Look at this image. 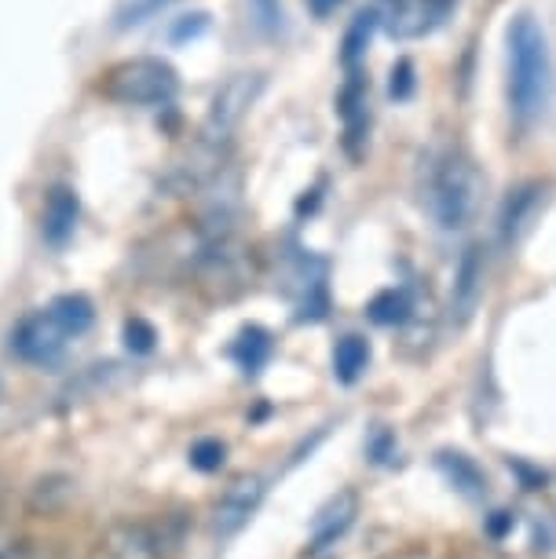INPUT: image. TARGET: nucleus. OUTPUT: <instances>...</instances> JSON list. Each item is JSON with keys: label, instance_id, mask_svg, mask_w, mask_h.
<instances>
[{"label": "nucleus", "instance_id": "obj_1", "mask_svg": "<svg viewBox=\"0 0 556 559\" xmlns=\"http://www.w3.org/2000/svg\"><path fill=\"white\" fill-rule=\"evenodd\" d=\"M509 48V107L520 124L534 121L553 92V59L549 40L534 15H517L506 29Z\"/></svg>", "mask_w": 556, "mask_h": 559}, {"label": "nucleus", "instance_id": "obj_8", "mask_svg": "<svg viewBox=\"0 0 556 559\" xmlns=\"http://www.w3.org/2000/svg\"><path fill=\"white\" fill-rule=\"evenodd\" d=\"M484 278H487V257L480 241H469L458 257L454 286H450V314L458 325H465L476 314L480 300H484Z\"/></svg>", "mask_w": 556, "mask_h": 559}, {"label": "nucleus", "instance_id": "obj_22", "mask_svg": "<svg viewBox=\"0 0 556 559\" xmlns=\"http://www.w3.org/2000/svg\"><path fill=\"white\" fill-rule=\"evenodd\" d=\"M417 88V78H414V62L411 59H400L392 67V73H388V96H392L395 103H406L414 96Z\"/></svg>", "mask_w": 556, "mask_h": 559}, {"label": "nucleus", "instance_id": "obj_17", "mask_svg": "<svg viewBox=\"0 0 556 559\" xmlns=\"http://www.w3.org/2000/svg\"><path fill=\"white\" fill-rule=\"evenodd\" d=\"M366 314H370L377 325H406L414 319V300H411V293H406L403 286L400 289H381L370 300Z\"/></svg>", "mask_w": 556, "mask_h": 559}, {"label": "nucleus", "instance_id": "obj_21", "mask_svg": "<svg viewBox=\"0 0 556 559\" xmlns=\"http://www.w3.org/2000/svg\"><path fill=\"white\" fill-rule=\"evenodd\" d=\"M173 0H129V4L118 12V26L121 29H129V26H140L146 23V19H154L157 12H165Z\"/></svg>", "mask_w": 556, "mask_h": 559}, {"label": "nucleus", "instance_id": "obj_14", "mask_svg": "<svg viewBox=\"0 0 556 559\" xmlns=\"http://www.w3.org/2000/svg\"><path fill=\"white\" fill-rule=\"evenodd\" d=\"M370 366V341L359 333H344L338 344H333V377L341 384H355Z\"/></svg>", "mask_w": 556, "mask_h": 559}, {"label": "nucleus", "instance_id": "obj_12", "mask_svg": "<svg viewBox=\"0 0 556 559\" xmlns=\"http://www.w3.org/2000/svg\"><path fill=\"white\" fill-rule=\"evenodd\" d=\"M78 216H81V202L70 187H51L45 213H40V235H45L48 246H67L78 230Z\"/></svg>", "mask_w": 556, "mask_h": 559}, {"label": "nucleus", "instance_id": "obj_31", "mask_svg": "<svg viewBox=\"0 0 556 559\" xmlns=\"http://www.w3.org/2000/svg\"><path fill=\"white\" fill-rule=\"evenodd\" d=\"M484 559H498V556H484Z\"/></svg>", "mask_w": 556, "mask_h": 559}, {"label": "nucleus", "instance_id": "obj_29", "mask_svg": "<svg viewBox=\"0 0 556 559\" xmlns=\"http://www.w3.org/2000/svg\"><path fill=\"white\" fill-rule=\"evenodd\" d=\"M341 4H344V0H308V8H311L315 19H330Z\"/></svg>", "mask_w": 556, "mask_h": 559}, {"label": "nucleus", "instance_id": "obj_6", "mask_svg": "<svg viewBox=\"0 0 556 559\" xmlns=\"http://www.w3.org/2000/svg\"><path fill=\"white\" fill-rule=\"evenodd\" d=\"M73 336L62 330V322L56 319L51 308L29 311L23 322L12 330V355L23 358L29 366H48L67 352Z\"/></svg>", "mask_w": 556, "mask_h": 559}, {"label": "nucleus", "instance_id": "obj_15", "mask_svg": "<svg viewBox=\"0 0 556 559\" xmlns=\"http://www.w3.org/2000/svg\"><path fill=\"white\" fill-rule=\"evenodd\" d=\"M377 23H381V15L377 12H359L348 23V29H344V40H341V62L348 67V73H355V67L363 62L366 48H370L374 40V29Z\"/></svg>", "mask_w": 556, "mask_h": 559}, {"label": "nucleus", "instance_id": "obj_3", "mask_svg": "<svg viewBox=\"0 0 556 559\" xmlns=\"http://www.w3.org/2000/svg\"><path fill=\"white\" fill-rule=\"evenodd\" d=\"M103 92H107V99L125 103V107H169L180 92V78L165 59L143 56L118 62L103 81Z\"/></svg>", "mask_w": 556, "mask_h": 559}, {"label": "nucleus", "instance_id": "obj_23", "mask_svg": "<svg viewBox=\"0 0 556 559\" xmlns=\"http://www.w3.org/2000/svg\"><path fill=\"white\" fill-rule=\"evenodd\" d=\"M154 341H157V333H154V325L146 322V319H129V322H125V344H129V352L146 355L154 347Z\"/></svg>", "mask_w": 556, "mask_h": 559}, {"label": "nucleus", "instance_id": "obj_28", "mask_svg": "<svg viewBox=\"0 0 556 559\" xmlns=\"http://www.w3.org/2000/svg\"><path fill=\"white\" fill-rule=\"evenodd\" d=\"M370 453H374V461H388L395 453V439L388 436V431H377L370 439Z\"/></svg>", "mask_w": 556, "mask_h": 559}, {"label": "nucleus", "instance_id": "obj_5", "mask_svg": "<svg viewBox=\"0 0 556 559\" xmlns=\"http://www.w3.org/2000/svg\"><path fill=\"white\" fill-rule=\"evenodd\" d=\"M264 84H268L264 73H235V78H227L220 84L213 103H209L205 124H202L205 146H224L230 135H235V129L246 121V114L253 110V103L260 99Z\"/></svg>", "mask_w": 556, "mask_h": 559}, {"label": "nucleus", "instance_id": "obj_13", "mask_svg": "<svg viewBox=\"0 0 556 559\" xmlns=\"http://www.w3.org/2000/svg\"><path fill=\"white\" fill-rule=\"evenodd\" d=\"M539 198H542V187L539 183H523V187H517V191H509V198L501 202V213H498V241L506 249L520 238L523 224H528L531 213L539 209Z\"/></svg>", "mask_w": 556, "mask_h": 559}, {"label": "nucleus", "instance_id": "obj_20", "mask_svg": "<svg viewBox=\"0 0 556 559\" xmlns=\"http://www.w3.org/2000/svg\"><path fill=\"white\" fill-rule=\"evenodd\" d=\"M224 457H227V447L220 439H198L191 447V464L198 472H220L224 468Z\"/></svg>", "mask_w": 556, "mask_h": 559}, {"label": "nucleus", "instance_id": "obj_30", "mask_svg": "<svg viewBox=\"0 0 556 559\" xmlns=\"http://www.w3.org/2000/svg\"><path fill=\"white\" fill-rule=\"evenodd\" d=\"M400 559H443V556H436L433 548H406Z\"/></svg>", "mask_w": 556, "mask_h": 559}, {"label": "nucleus", "instance_id": "obj_24", "mask_svg": "<svg viewBox=\"0 0 556 559\" xmlns=\"http://www.w3.org/2000/svg\"><path fill=\"white\" fill-rule=\"evenodd\" d=\"M0 559H34V545L12 526H0Z\"/></svg>", "mask_w": 556, "mask_h": 559}, {"label": "nucleus", "instance_id": "obj_4", "mask_svg": "<svg viewBox=\"0 0 556 559\" xmlns=\"http://www.w3.org/2000/svg\"><path fill=\"white\" fill-rule=\"evenodd\" d=\"M176 542L173 520H118L99 537V559H169Z\"/></svg>", "mask_w": 556, "mask_h": 559}, {"label": "nucleus", "instance_id": "obj_7", "mask_svg": "<svg viewBox=\"0 0 556 559\" xmlns=\"http://www.w3.org/2000/svg\"><path fill=\"white\" fill-rule=\"evenodd\" d=\"M268 498V479L264 476H242L220 493L216 509H213V534L220 542L235 537L238 531H246L249 520L260 512V504Z\"/></svg>", "mask_w": 556, "mask_h": 559}, {"label": "nucleus", "instance_id": "obj_11", "mask_svg": "<svg viewBox=\"0 0 556 559\" xmlns=\"http://www.w3.org/2000/svg\"><path fill=\"white\" fill-rule=\"evenodd\" d=\"M450 8H454V0H400V4L388 12L385 29L395 40L425 37V34H433V29H439L447 23Z\"/></svg>", "mask_w": 556, "mask_h": 559}, {"label": "nucleus", "instance_id": "obj_9", "mask_svg": "<svg viewBox=\"0 0 556 559\" xmlns=\"http://www.w3.org/2000/svg\"><path fill=\"white\" fill-rule=\"evenodd\" d=\"M355 515H359V493L355 490H338L333 498L315 512L311 531H308V552H327L330 545H338L344 534L352 531Z\"/></svg>", "mask_w": 556, "mask_h": 559}, {"label": "nucleus", "instance_id": "obj_19", "mask_svg": "<svg viewBox=\"0 0 556 559\" xmlns=\"http://www.w3.org/2000/svg\"><path fill=\"white\" fill-rule=\"evenodd\" d=\"M271 336L260 330V325H249V330H242V336H238V344H235V358H238V366L246 369V373H260V366L271 358Z\"/></svg>", "mask_w": 556, "mask_h": 559}, {"label": "nucleus", "instance_id": "obj_25", "mask_svg": "<svg viewBox=\"0 0 556 559\" xmlns=\"http://www.w3.org/2000/svg\"><path fill=\"white\" fill-rule=\"evenodd\" d=\"M253 4V12H257V23L268 29H279V23H282V4L279 0H249Z\"/></svg>", "mask_w": 556, "mask_h": 559}, {"label": "nucleus", "instance_id": "obj_27", "mask_svg": "<svg viewBox=\"0 0 556 559\" xmlns=\"http://www.w3.org/2000/svg\"><path fill=\"white\" fill-rule=\"evenodd\" d=\"M205 26H209V15H202V12H198V15H187L184 23L173 29V40L180 45V40H187V37H198Z\"/></svg>", "mask_w": 556, "mask_h": 559}, {"label": "nucleus", "instance_id": "obj_26", "mask_svg": "<svg viewBox=\"0 0 556 559\" xmlns=\"http://www.w3.org/2000/svg\"><path fill=\"white\" fill-rule=\"evenodd\" d=\"M512 526H517V515L506 512V509H498V512L487 515V534L495 537V542H501L506 534H512Z\"/></svg>", "mask_w": 556, "mask_h": 559}, {"label": "nucleus", "instance_id": "obj_10", "mask_svg": "<svg viewBox=\"0 0 556 559\" xmlns=\"http://www.w3.org/2000/svg\"><path fill=\"white\" fill-rule=\"evenodd\" d=\"M338 114L344 124V151L352 157H359L366 132H370V84H366L359 70L348 73V81H344V88L338 96Z\"/></svg>", "mask_w": 556, "mask_h": 559}, {"label": "nucleus", "instance_id": "obj_18", "mask_svg": "<svg viewBox=\"0 0 556 559\" xmlns=\"http://www.w3.org/2000/svg\"><path fill=\"white\" fill-rule=\"evenodd\" d=\"M439 468H443L447 479L454 483L461 493H469V498L484 493V472H480L465 453H439Z\"/></svg>", "mask_w": 556, "mask_h": 559}, {"label": "nucleus", "instance_id": "obj_2", "mask_svg": "<svg viewBox=\"0 0 556 559\" xmlns=\"http://www.w3.org/2000/svg\"><path fill=\"white\" fill-rule=\"evenodd\" d=\"M422 194L436 227L454 235V230H465L480 213V202H484V173H480L469 154L443 151L428 162Z\"/></svg>", "mask_w": 556, "mask_h": 559}, {"label": "nucleus", "instance_id": "obj_16", "mask_svg": "<svg viewBox=\"0 0 556 559\" xmlns=\"http://www.w3.org/2000/svg\"><path fill=\"white\" fill-rule=\"evenodd\" d=\"M48 308L56 311V319L62 322V330H67L73 341L85 336L92 330V322H96V308H92V300L81 297V293H67V297L51 300Z\"/></svg>", "mask_w": 556, "mask_h": 559}]
</instances>
